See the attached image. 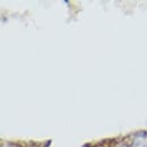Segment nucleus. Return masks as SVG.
I'll return each instance as SVG.
<instances>
[{
    "mask_svg": "<svg viewBox=\"0 0 147 147\" xmlns=\"http://www.w3.org/2000/svg\"><path fill=\"white\" fill-rule=\"evenodd\" d=\"M128 147H147V132H138L132 136Z\"/></svg>",
    "mask_w": 147,
    "mask_h": 147,
    "instance_id": "f257e3e1",
    "label": "nucleus"
}]
</instances>
